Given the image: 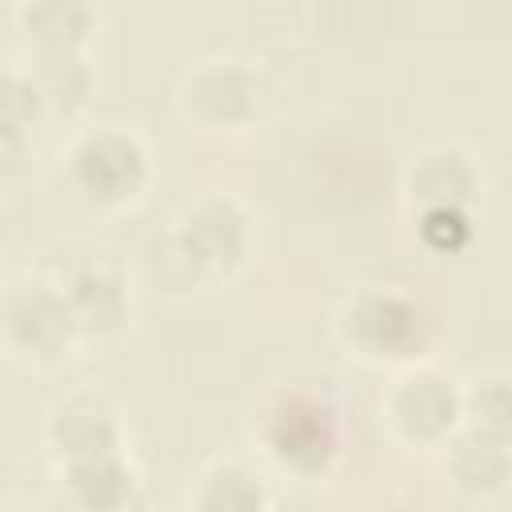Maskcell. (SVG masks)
Listing matches in <instances>:
<instances>
[{
	"label": "cell",
	"instance_id": "cell-1",
	"mask_svg": "<svg viewBox=\"0 0 512 512\" xmlns=\"http://www.w3.org/2000/svg\"><path fill=\"white\" fill-rule=\"evenodd\" d=\"M72 172L84 196L100 204H120L140 192L148 164H144V148L136 136L104 128L80 140V148L72 152Z\"/></svg>",
	"mask_w": 512,
	"mask_h": 512
},
{
	"label": "cell",
	"instance_id": "cell-2",
	"mask_svg": "<svg viewBox=\"0 0 512 512\" xmlns=\"http://www.w3.org/2000/svg\"><path fill=\"white\" fill-rule=\"evenodd\" d=\"M268 448L292 468H320L336 448L332 412L308 396H288L268 420Z\"/></svg>",
	"mask_w": 512,
	"mask_h": 512
},
{
	"label": "cell",
	"instance_id": "cell-3",
	"mask_svg": "<svg viewBox=\"0 0 512 512\" xmlns=\"http://www.w3.org/2000/svg\"><path fill=\"white\" fill-rule=\"evenodd\" d=\"M8 336L16 348L32 352V356H56L60 344L76 332L72 316L60 300V292L48 288H28L8 304Z\"/></svg>",
	"mask_w": 512,
	"mask_h": 512
},
{
	"label": "cell",
	"instance_id": "cell-4",
	"mask_svg": "<svg viewBox=\"0 0 512 512\" xmlns=\"http://www.w3.org/2000/svg\"><path fill=\"white\" fill-rule=\"evenodd\" d=\"M356 340L376 356H404L420 344V308L396 292H380L356 304L352 312Z\"/></svg>",
	"mask_w": 512,
	"mask_h": 512
},
{
	"label": "cell",
	"instance_id": "cell-5",
	"mask_svg": "<svg viewBox=\"0 0 512 512\" xmlns=\"http://www.w3.org/2000/svg\"><path fill=\"white\" fill-rule=\"evenodd\" d=\"M452 380L436 376V372H416L408 380H400L396 396H392V420L420 440L444 436L456 420V392L448 388Z\"/></svg>",
	"mask_w": 512,
	"mask_h": 512
},
{
	"label": "cell",
	"instance_id": "cell-6",
	"mask_svg": "<svg viewBox=\"0 0 512 512\" xmlns=\"http://www.w3.org/2000/svg\"><path fill=\"white\" fill-rule=\"evenodd\" d=\"M52 436L72 464L116 452V416L100 396H72L52 420Z\"/></svg>",
	"mask_w": 512,
	"mask_h": 512
},
{
	"label": "cell",
	"instance_id": "cell-7",
	"mask_svg": "<svg viewBox=\"0 0 512 512\" xmlns=\"http://www.w3.org/2000/svg\"><path fill=\"white\" fill-rule=\"evenodd\" d=\"M244 216L228 204V200H208L200 204L188 224H184V252L188 260L204 264V268H224V264H236L240 252H244Z\"/></svg>",
	"mask_w": 512,
	"mask_h": 512
},
{
	"label": "cell",
	"instance_id": "cell-8",
	"mask_svg": "<svg viewBox=\"0 0 512 512\" xmlns=\"http://www.w3.org/2000/svg\"><path fill=\"white\" fill-rule=\"evenodd\" d=\"M68 316H72V328H88V332H108L124 320L128 312V296H124V284L104 272V268H88L80 272L64 292H60Z\"/></svg>",
	"mask_w": 512,
	"mask_h": 512
},
{
	"label": "cell",
	"instance_id": "cell-9",
	"mask_svg": "<svg viewBox=\"0 0 512 512\" xmlns=\"http://www.w3.org/2000/svg\"><path fill=\"white\" fill-rule=\"evenodd\" d=\"M68 484L84 512H120L124 500L132 496V472L116 460V452L72 464Z\"/></svg>",
	"mask_w": 512,
	"mask_h": 512
},
{
	"label": "cell",
	"instance_id": "cell-10",
	"mask_svg": "<svg viewBox=\"0 0 512 512\" xmlns=\"http://www.w3.org/2000/svg\"><path fill=\"white\" fill-rule=\"evenodd\" d=\"M188 96H196V104H204V112H208L212 120H240V116H248V108H252L256 84H252L248 72H240L232 60H224V64H216V68H204V72L192 80Z\"/></svg>",
	"mask_w": 512,
	"mask_h": 512
},
{
	"label": "cell",
	"instance_id": "cell-11",
	"mask_svg": "<svg viewBox=\"0 0 512 512\" xmlns=\"http://www.w3.org/2000/svg\"><path fill=\"white\" fill-rule=\"evenodd\" d=\"M196 508L200 512H264L268 500H264V488L252 472H244L236 464H224L212 476H204Z\"/></svg>",
	"mask_w": 512,
	"mask_h": 512
},
{
	"label": "cell",
	"instance_id": "cell-12",
	"mask_svg": "<svg viewBox=\"0 0 512 512\" xmlns=\"http://www.w3.org/2000/svg\"><path fill=\"white\" fill-rule=\"evenodd\" d=\"M460 484L468 488H480V492H492L504 484V472H508V460H504V436L496 432H472L468 440L456 444V460H452Z\"/></svg>",
	"mask_w": 512,
	"mask_h": 512
},
{
	"label": "cell",
	"instance_id": "cell-13",
	"mask_svg": "<svg viewBox=\"0 0 512 512\" xmlns=\"http://www.w3.org/2000/svg\"><path fill=\"white\" fill-rule=\"evenodd\" d=\"M36 92H40V104H52V108H76L84 104V92H88V68L80 64L76 52H44L36 76H32Z\"/></svg>",
	"mask_w": 512,
	"mask_h": 512
},
{
	"label": "cell",
	"instance_id": "cell-14",
	"mask_svg": "<svg viewBox=\"0 0 512 512\" xmlns=\"http://www.w3.org/2000/svg\"><path fill=\"white\" fill-rule=\"evenodd\" d=\"M24 20L44 44V52H72V44L84 36L88 12L76 4H40V8H24Z\"/></svg>",
	"mask_w": 512,
	"mask_h": 512
},
{
	"label": "cell",
	"instance_id": "cell-15",
	"mask_svg": "<svg viewBox=\"0 0 512 512\" xmlns=\"http://www.w3.org/2000/svg\"><path fill=\"white\" fill-rule=\"evenodd\" d=\"M36 108H40V92H36L32 76L0 72V132L20 136L28 116H36Z\"/></svg>",
	"mask_w": 512,
	"mask_h": 512
},
{
	"label": "cell",
	"instance_id": "cell-16",
	"mask_svg": "<svg viewBox=\"0 0 512 512\" xmlns=\"http://www.w3.org/2000/svg\"><path fill=\"white\" fill-rule=\"evenodd\" d=\"M424 240L436 248H460L468 240V220L460 208H424Z\"/></svg>",
	"mask_w": 512,
	"mask_h": 512
},
{
	"label": "cell",
	"instance_id": "cell-17",
	"mask_svg": "<svg viewBox=\"0 0 512 512\" xmlns=\"http://www.w3.org/2000/svg\"><path fill=\"white\" fill-rule=\"evenodd\" d=\"M8 512H12V508H8Z\"/></svg>",
	"mask_w": 512,
	"mask_h": 512
}]
</instances>
